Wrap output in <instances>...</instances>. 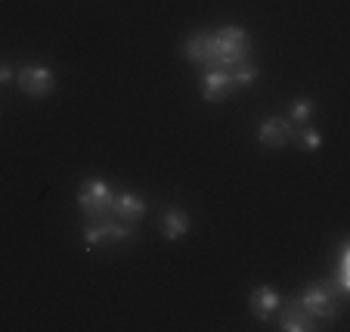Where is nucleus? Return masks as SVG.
I'll use <instances>...</instances> for the list:
<instances>
[{"label":"nucleus","instance_id":"1","mask_svg":"<svg viewBox=\"0 0 350 332\" xmlns=\"http://www.w3.org/2000/svg\"><path fill=\"white\" fill-rule=\"evenodd\" d=\"M211 44H214V66L232 68L239 62H245V56H248V34L239 25H226L220 31H214Z\"/></svg>","mask_w":350,"mask_h":332},{"label":"nucleus","instance_id":"2","mask_svg":"<svg viewBox=\"0 0 350 332\" xmlns=\"http://www.w3.org/2000/svg\"><path fill=\"white\" fill-rule=\"evenodd\" d=\"M112 202H115V193L106 180H96V177L84 180V186H81V193H78V205L90 220L109 218L112 214Z\"/></svg>","mask_w":350,"mask_h":332},{"label":"nucleus","instance_id":"3","mask_svg":"<svg viewBox=\"0 0 350 332\" xmlns=\"http://www.w3.org/2000/svg\"><path fill=\"white\" fill-rule=\"evenodd\" d=\"M131 240V227L121 220V224H112V220H90L84 227V242L87 248H96L99 242H124Z\"/></svg>","mask_w":350,"mask_h":332},{"label":"nucleus","instance_id":"4","mask_svg":"<svg viewBox=\"0 0 350 332\" xmlns=\"http://www.w3.org/2000/svg\"><path fill=\"white\" fill-rule=\"evenodd\" d=\"M16 81H19V90L28 97H46L56 87V75L44 66H25L16 75Z\"/></svg>","mask_w":350,"mask_h":332},{"label":"nucleus","instance_id":"5","mask_svg":"<svg viewBox=\"0 0 350 332\" xmlns=\"http://www.w3.org/2000/svg\"><path fill=\"white\" fill-rule=\"evenodd\" d=\"M301 305H304L307 314H313V317H335L338 314V305L335 298H332L329 286H319V283H313V286L304 289V295H301Z\"/></svg>","mask_w":350,"mask_h":332},{"label":"nucleus","instance_id":"6","mask_svg":"<svg viewBox=\"0 0 350 332\" xmlns=\"http://www.w3.org/2000/svg\"><path fill=\"white\" fill-rule=\"evenodd\" d=\"M232 87L236 84H232L230 68L214 66V68H208L205 81H202V97H205L208 103H220V100H226V93H230Z\"/></svg>","mask_w":350,"mask_h":332},{"label":"nucleus","instance_id":"7","mask_svg":"<svg viewBox=\"0 0 350 332\" xmlns=\"http://www.w3.org/2000/svg\"><path fill=\"white\" fill-rule=\"evenodd\" d=\"M282 307V305H279ZM313 314H307L304 311V305L301 301H288V305L282 307V314H279V329H285V332H310L313 326Z\"/></svg>","mask_w":350,"mask_h":332},{"label":"nucleus","instance_id":"8","mask_svg":"<svg viewBox=\"0 0 350 332\" xmlns=\"http://www.w3.org/2000/svg\"><path fill=\"white\" fill-rule=\"evenodd\" d=\"M183 56L196 66H211L214 68V44H211V34L208 31H198L192 34L189 40L183 44Z\"/></svg>","mask_w":350,"mask_h":332},{"label":"nucleus","instance_id":"9","mask_svg":"<svg viewBox=\"0 0 350 332\" xmlns=\"http://www.w3.org/2000/svg\"><path fill=\"white\" fill-rule=\"evenodd\" d=\"M258 137L267 149H282L291 140V121L288 118H264Z\"/></svg>","mask_w":350,"mask_h":332},{"label":"nucleus","instance_id":"10","mask_svg":"<svg viewBox=\"0 0 350 332\" xmlns=\"http://www.w3.org/2000/svg\"><path fill=\"white\" fill-rule=\"evenodd\" d=\"M279 305H282V298H279V292L270 286H258L248 295V307H252V314L258 320H270L273 314L279 311Z\"/></svg>","mask_w":350,"mask_h":332},{"label":"nucleus","instance_id":"11","mask_svg":"<svg viewBox=\"0 0 350 332\" xmlns=\"http://www.w3.org/2000/svg\"><path fill=\"white\" fill-rule=\"evenodd\" d=\"M112 214L118 220H124V224H137L146 214V202L139 199L137 193H121V196H115V202H112Z\"/></svg>","mask_w":350,"mask_h":332},{"label":"nucleus","instance_id":"12","mask_svg":"<svg viewBox=\"0 0 350 332\" xmlns=\"http://www.w3.org/2000/svg\"><path fill=\"white\" fill-rule=\"evenodd\" d=\"M186 230H189V214L180 208H167L161 218V233L167 240H180V236H186Z\"/></svg>","mask_w":350,"mask_h":332},{"label":"nucleus","instance_id":"13","mask_svg":"<svg viewBox=\"0 0 350 332\" xmlns=\"http://www.w3.org/2000/svg\"><path fill=\"white\" fill-rule=\"evenodd\" d=\"M338 292L347 295L350 292V248L341 246V261H338Z\"/></svg>","mask_w":350,"mask_h":332},{"label":"nucleus","instance_id":"14","mask_svg":"<svg viewBox=\"0 0 350 332\" xmlns=\"http://www.w3.org/2000/svg\"><path fill=\"white\" fill-rule=\"evenodd\" d=\"M230 75H232V84H239V87L254 84V81H258V66H252V62H239V66L230 68Z\"/></svg>","mask_w":350,"mask_h":332},{"label":"nucleus","instance_id":"15","mask_svg":"<svg viewBox=\"0 0 350 332\" xmlns=\"http://www.w3.org/2000/svg\"><path fill=\"white\" fill-rule=\"evenodd\" d=\"M313 115V103L307 100V97H297L295 103H291V125H307Z\"/></svg>","mask_w":350,"mask_h":332},{"label":"nucleus","instance_id":"16","mask_svg":"<svg viewBox=\"0 0 350 332\" xmlns=\"http://www.w3.org/2000/svg\"><path fill=\"white\" fill-rule=\"evenodd\" d=\"M297 143L307 149V153H317L319 149V143H323V137H319V131L317 127H310V125H301V133H297Z\"/></svg>","mask_w":350,"mask_h":332},{"label":"nucleus","instance_id":"17","mask_svg":"<svg viewBox=\"0 0 350 332\" xmlns=\"http://www.w3.org/2000/svg\"><path fill=\"white\" fill-rule=\"evenodd\" d=\"M10 78H13V68H10L7 62H0V84H7Z\"/></svg>","mask_w":350,"mask_h":332}]
</instances>
